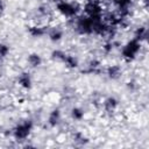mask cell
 Here are the masks:
<instances>
[{
	"label": "cell",
	"instance_id": "14",
	"mask_svg": "<svg viewBox=\"0 0 149 149\" xmlns=\"http://www.w3.org/2000/svg\"><path fill=\"white\" fill-rule=\"evenodd\" d=\"M132 37L137 40L139 42L146 44L147 38H148V27H147V24L140 23L139 26H136L135 29L133 30V36Z\"/></svg>",
	"mask_w": 149,
	"mask_h": 149
},
{
	"label": "cell",
	"instance_id": "3",
	"mask_svg": "<svg viewBox=\"0 0 149 149\" xmlns=\"http://www.w3.org/2000/svg\"><path fill=\"white\" fill-rule=\"evenodd\" d=\"M143 43L139 42L135 38H129L120 47V57L125 63H133L139 58L142 52Z\"/></svg>",
	"mask_w": 149,
	"mask_h": 149
},
{
	"label": "cell",
	"instance_id": "4",
	"mask_svg": "<svg viewBox=\"0 0 149 149\" xmlns=\"http://www.w3.org/2000/svg\"><path fill=\"white\" fill-rule=\"evenodd\" d=\"M50 58L54 62L61 63L68 70H77L80 68V61L74 54L68 52L63 49H54L50 54Z\"/></svg>",
	"mask_w": 149,
	"mask_h": 149
},
{
	"label": "cell",
	"instance_id": "6",
	"mask_svg": "<svg viewBox=\"0 0 149 149\" xmlns=\"http://www.w3.org/2000/svg\"><path fill=\"white\" fill-rule=\"evenodd\" d=\"M100 108L104 112V114L108 116H113L119 112L120 108V100L114 95L105 97L100 101Z\"/></svg>",
	"mask_w": 149,
	"mask_h": 149
},
{
	"label": "cell",
	"instance_id": "8",
	"mask_svg": "<svg viewBox=\"0 0 149 149\" xmlns=\"http://www.w3.org/2000/svg\"><path fill=\"white\" fill-rule=\"evenodd\" d=\"M123 66L119 63H113V64H108L107 66H104L102 73L112 81H116L120 80L123 76Z\"/></svg>",
	"mask_w": 149,
	"mask_h": 149
},
{
	"label": "cell",
	"instance_id": "15",
	"mask_svg": "<svg viewBox=\"0 0 149 149\" xmlns=\"http://www.w3.org/2000/svg\"><path fill=\"white\" fill-rule=\"evenodd\" d=\"M85 109L81 106H72L69 111V118L73 122H81L85 119Z\"/></svg>",
	"mask_w": 149,
	"mask_h": 149
},
{
	"label": "cell",
	"instance_id": "18",
	"mask_svg": "<svg viewBox=\"0 0 149 149\" xmlns=\"http://www.w3.org/2000/svg\"><path fill=\"white\" fill-rule=\"evenodd\" d=\"M5 9H6V2H5V0H0V15H2Z\"/></svg>",
	"mask_w": 149,
	"mask_h": 149
},
{
	"label": "cell",
	"instance_id": "17",
	"mask_svg": "<svg viewBox=\"0 0 149 149\" xmlns=\"http://www.w3.org/2000/svg\"><path fill=\"white\" fill-rule=\"evenodd\" d=\"M10 55V45L3 41H0V62L6 61Z\"/></svg>",
	"mask_w": 149,
	"mask_h": 149
},
{
	"label": "cell",
	"instance_id": "13",
	"mask_svg": "<svg viewBox=\"0 0 149 149\" xmlns=\"http://www.w3.org/2000/svg\"><path fill=\"white\" fill-rule=\"evenodd\" d=\"M26 63L30 69H38L43 64V57L37 51H31L26 57Z\"/></svg>",
	"mask_w": 149,
	"mask_h": 149
},
{
	"label": "cell",
	"instance_id": "1",
	"mask_svg": "<svg viewBox=\"0 0 149 149\" xmlns=\"http://www.w3.org/2000/svg\"><path fill=\"white\" fill-rule=\"evenodd\" d=\"M54 12L59 17L69 21L81 14V2L78 0H63L54 3Z\"/></svg>",
	"mask_w": 149,
	"mask_h": 149
},
{
	"label": "cell",
	"instance_id": "16",
	"mask_svg": "<svg viewBox=\"0 0 149 149\" xmlns=\"http://www.w3.org/2000/svg\"><path fill=\"white\" fill-rule=\"evenodd\" d=\"M70 137L73 141L74 144L77 146H85L88 142V137L86 136V134L79 129H74L70 133Z\"/></svg>",
	"mask_w": 149,
	"mask_h": 149
},
{
	"label": "cell",
	"instance_id": "11",
	"mask_svg": "<svg viewBox=\"0 0 149 149\" xmlns=\"http://www.w3.org/2000/svg\"><path fill=\"white\" fill-rule=\"evenodd\" d=\"M64 35H65V30L59 24H49L45 37H48V40L51 43H59L61 41H63Z\"/></svg>",
	"mask_w": 149,
	"mask_h": 149
},
{
	"label": "cell",
	"instance_id": "2",
	"mask_svg": "<svg viewBox=\"0 0 149 149\" xmlns=\"http://www.w3.org/2000/svg\"><path fill=\"white\" fill-rule=\"evenodd\" d=\"M34 129H35V121L33 119L24 118L17 121L9 129V136L14 141L23 142V141H27L31 136Z\"/></svg>",
	"mask_w": 149,
	"mask_h": 149
},
{
	"label": "cell",
	"instance_id": "7",
	"mask_svg": "<svg viewBox=\"0 0 149 149\" xmlns=\"http://www.w3.org/2000/svg\"><path fill=\"white\" fill-rule=\"evenodd\" d=\"M104 70V64L100 58L98 57H92L90 58L83 68H80V72L84 74H100L102 73Z\"/></svg>",
	"mask_w": 149,
	"mask_h": 149
},
{
	"label": "cell",
	"instance_id": "10",
	"mask_svg": "<svg viewBox=\"0 0 149 149\" xmlns=\"http://www.w3.org/2000/svg\"><path fill=\"white\" fill-rule=\"evenodd\" d=\"M48 28H49V23L33 22L27 27V34L33 38H42L47 36Z\"/></svg>",
	"mask_w": 149,
	"mask_h": 149
},
{
	"label": "cell",
	"instance_id": "9",
	"mask_svg": "<svg viewBox=\"0 0 149 149\" xmlns=\"http://www.w3.org/2000/svg\"><path fill=\"white\" fill-rule=\"evenodd\" d=\"M15 83L22 91H30L33 88V84H34V79H33L30 71L23 70V71L19 72L16 74Z\"/></svg>",
	"mask_w": 149,
	"mask_h": 149
},
{
	"label": "cell",
	"instance_id": "5",
	"mask_svg": "<svg viewBox=\"0 0 149 149\" xmlns=\"http://www.w3.org/2000/svg\"><path fill=\"white\" fill-rule=\"evenodd\" d=\"M106 10L105 5L100 0H87L81 2V13L90 17H102Z\"/></svg>",
	"mask_w": 149,
	"mask_h": 149
},
{
	"label": "cell",
	"instance_id": "12",
	"mask_svg": "<svg viewBox=\"0 0 149 149\" xmlns=\"http://www.w3.org/2000/svg\"><path fill=\"white\" fill-rule=\"evenodd\" d=\"M62 122H63V113H62V111L59 108L55 107L50 112H48V115H47V119H45V123L50 129L57 128Z\"/></svg>",
	"mask_w": 149,
	"mask_h": 149
}]
</instances>
